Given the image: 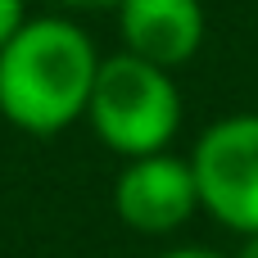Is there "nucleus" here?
Listing matches in <instances>:
<instances>
[{
  "label": "nucleus",
  "mask_w": 258,
  "mask_h": 258,
  "mask_svg": "<svg viewBox=\"0 0 258 258\" xmlns=\"http://www.w3.org/2000/svg\"><path fill=\"white\" fill-rule=\"evenodd\" d=\"M159 258H222L213 249H200V245H186V249H172V254H159Z\"/></svg>",
  "instance_id": "nucleus-7"
},
{
  "label": "nucleus",
  "mask_w": 258,
  "mask_h": 258,
  "mask_svg": "<svg viewBox=\"0 0 258 258\" xmlns=\"http://www.w3.org/2000/svg\"><path fill=\"white\" fill-rule=\"evenodd\" d=\"M118 36L122 50L159 63L181 68L204 45V5L200 0H118Z\"/></svg>",
  "instance_id": "nucleus-5"
},
{
  "label": "nucleus",
  "mask_w": 258,
  "mask_h": 258,
  "mask_svg": "<svg viewBox=\"0 0 258 258\" xmlns=\"http://www.w3.org/2000/svg\"><path fill=\"white\" fill-rule=\"evenodd\" d=\"M195 209H200L195 168H190V159H177L168 150L127 159V168L113 181V213L122 218V227H132L141 236H168V231L186 227L195 218Z\"/></svg>",
  "instance_id": "nucleus-4"
},
{
  "label": "nucleus",
  "mask_w": 258,
  "mask_h": 258,
  "mask_svg": "<svg viewBox=\"0 0 258 258\" xmlns=\"http://www.w3.org/2000/svg\"><path fill=\"white\" fill-rule=\"evenodd\" d=\"M100 54L68 18H27L0 50V118L32 136H54L86 118Z\"/></svg>",
  "instance_id": "nucleus-1"
},
{
  "label": "nucleus",
  "mask_w": 258,
  "mask_h": 258,
  "mask_svg": "<svg viewBox=\"0 0 258 258\" xmlns=\"http://www.w3.org/2000/svg\"><path fill=\"white\" fill-rule=\"evenodd\" d=\"M200 209L222 227L258 236V113L218 118L190 154Z\"/></svg>",
  "instance_id": "nucleus-3"
},
{
  "label": "nucleus",
  "mask_w": 258,
  "mask_h": 258,
  "mask_svg": "<svg viewBox=\"0 0 258 258\" xmlns=\"http://www.w3.org/2000/svg\"><path fill=\"white\" fill-rule=\"evenodd\" d=\"M54 5H68V9H104V5H118V0H54Z\"/></svg>",
  "instance_id": "nucleus-8"
},
{
  "label": "nucleus",
  "mask_w": 258,
  "mask_h": 258,
  "mask_svg": "<svg viewBox=\"0 0 258 258\" xmlns=\"http://www.w3.org/2000/svg\"><path fill=\"white\" fill-rule=\"evenodd\" d=\"M236 258H258V236H245V249H240Z\"/></svg>",
  "instance_id": "nucleus-9"
},
{
  "label": "nucleus",
  "mask_w": 258,
  "mask_h": 258,
  "mask_svg": "<svg viewBox=\"0 0 258 258\" xmlns=\"http://www.w3.org/2000/svg\"><path fill=\"white\" fill-rule=\"evenodd\" d=\"M27 23V14H23V0H0V50L14 41V32Z\"/></svg>",
  "instance_id": "nucleus-6"
},
{
  "label": "nucleus",
  "mask_w": 258,
  "mask_h": 258,
  "mask_svg": "<svg viewBox=\"0 0 258 258\" xmlns=\"http://www.w3.org/2000/svg\"><path fill=\"white\" fill-rule=\"evenodd\" d=\"M86 122L113 154L145 159L172 145L181 127V91L168 68L145 63L122 50V54L100 59Z\"/></svg>",
  "instance_id": "nucleus-2"
}]
</instances>
